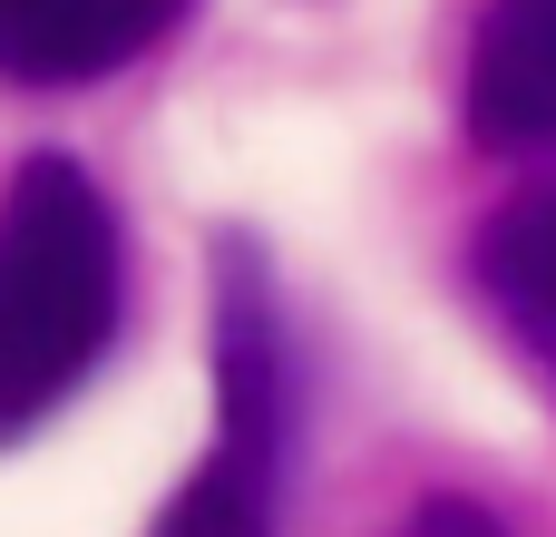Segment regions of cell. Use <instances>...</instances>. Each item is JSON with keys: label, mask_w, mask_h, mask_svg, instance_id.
I'll return each instance as SVG.
<instances>
[{"label": "cell", "mask_w": 556, "mask_h": 537, "mask_svg": "<svg viewBox=\"0 0 556 537\" xmlns=\"http://www.w3.org/2000/svg\"><path fill=\"white\" fill-rule=\"evenodd\" d=\"M127 323V235L78 157H20L0 186V450L59 421Z\"/></svg>", "instance_id": "obj_1"}, {"label": "cell", "mask_w": 556, "mask_h": 537, "mask_svg": "<svg viewBox=\"0 0 556 537\" xmlns=\"http://www.w3.org/2000/svg\"><path fill=\"white\" fill-rule=\"evenodd\" d=\"M303 440V333L254 235H215V440L147 537H274Z\"/></svg>", "instance_id": "obj_2"}, {"label": "cell", "mask_w": 556, "mask_h": 537, "mask_svg": "<svg viewBox=\"0 0 556 537\" xmlns=\"http://www.w3.org/2000/svg\"><path fill=\"white\" fill-rule=\"evenodd\" d=\"M195 0H0V78L10 88H88L137 68L186 29Z\"/></svg>", "instance_id": "obj_3"}, {"label": "cell", "mask_w": 556, "mask_h": 537, "mask_svg": "<svg viewBox=\"0 0 556 537\" xmlns=\"http://www.w3.org/2000/svg\"><path fill=\"white\" fill-rule=\"evenodd\" d=\"M469 137L498 157L556 147V0H489L469 49Z\"/></svg>", "instance_id": "obj_4"}, {"label": "cell", "mask_w": 556, "mask_h": 537, "mask_svg": "<svg viewBox=\"0 0 556 537\" xmlns=\"http://www.w3.org/2000/svg\"><path fill=\"white\" fill-rule=\"evenodd\" d=\"M469 284H479V303L508 323V342L556 382V186L508 196V205L479 225Z\"/></svg>", "instance_id": "obj_5"}, {"label": "cell", "mask_w": 556, "mask_h": 537, "mask_svg": "<svg viewBox=\"0 0 556 537\" xmlns=\"http://www.w3.org/2000/svg\"><path fill=\"white\" fill-rule=\"evenodd\" d=\"M401 537H508V528H498V519H489L479 499H420Z\"/></svg>", "instance_id": "obj_6"}]
</instances>
